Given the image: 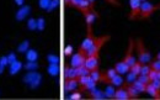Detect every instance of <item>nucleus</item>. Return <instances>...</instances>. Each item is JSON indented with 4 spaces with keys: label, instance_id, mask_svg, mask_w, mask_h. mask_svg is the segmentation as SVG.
Masks as SVG:
<instances>
[{
    "label": "nucleus",
    "instance_id": "obj_24",
    "mask_svg": "<svg viewBox=\"0 0 160 100\" xmlns=\"http://www.w3.org/2000/svg\"><path fill=\"white\" fill-rule=\"evenodd\" d=\"M136 89H137V92L138 93H145V88H147V84H143V83H141L139 80H134L133 83H131Z\"/></svg>",
    "mask_w": 160,
    "mask_h": 100
},
{
    "label": "nucleus",
    "instance_id": "obj_53",
    "mask_svg": "<svg viewBox=\"0 0 160 100\" xmlns=\"http://www.w3.org/2000/svg\"><path fill=\"white\" fill-rule=\"evenodd\" d=\"M141 1H147V0H141Z\"/></svg>",
    "mask_w": 160,
    "mask_h": 100
},
{
    "label": "nucleus",
    "instance_id": "obj_40",
    "mask_svg": "<svg viewBox=\"0 0 160 100\" xmlns=\"http://www.w3.org/2000/svg\"><path fill=\"white\" fill-rule=\"evenodd\" d=\"M81 0H64L65 5H69V6H73V7H77L79 5V2Z\"/></svg>",
    "mask_w": 160,
    "mask_h": 100
},
{
    "label": "nucleus",
    "instance_id": "obj_32",
    "mask_svg": "<svg viewBox=\"0 0 160 100\" xmlns=\"http://www.w3.org/2000/svg\"><path fill=\"white\" fill-rule=\"evenodd\" d=\"M47 61H48L49 63H52V64H58L59 58H58V56H56V54H48V56H47Z\"/></svg>",
    "mask_w": 160,
    "mask_h": 100
},
{
    "label": "nucleus",
    "instance_id": "obj_18",
    "mask_svg": "<svg viewBox=\"0 0 160 100\" xmlns=\"http://www.w3.org/2000/svg\"><path fill=\"white\" fill-rule=\"evenodd\" d=\"M21 68H22V63L20 62V61H15V62H12L11 64H10V69H9V73L11 74V76H14V74H16V73H19L20 71H21Z\"/></svg>",
    "mask_w": 160,
    "mask_h": 100
},
{
    "label": "nucleus",
    "instance_id": "obj_14",
    "mask_svg": "<svg viewBox=\"0 0 160 100\" xmlns=\"http://www.w3.org/2000/svg\"><path fill=\"white\" fill-rule=\"evenodd\" d=\"M145 93H148V94H149L150 97H153L154 99L160 100V89H157L152 83H148V84H147Z\"/></svg>",
    "mask_w": 160,
    "mask_h": 100
},
{
    "label": "nucleus",
    "instance_id": "obj_17",
    "mask_svg": "<svg viewBox=\"0 0 160 100\" xmlns=\"http://www.w3.org/2000/svg\"><path fill=\"white\" fill-rule=\"evenodd\" d=\"M124 88H126V90H127V93H128V95H129V98L131 99H138V95H139V93L137 92V89L132 85V84H124L123 85Z\"/></svg>",
    "mask_w": 160,
    "mask_h": 100
},
{
    "label": "nucleus",
    "instance_id": "obj_30",
    "mask_svg": "<svg viewBox=\"0 0 160 100\" xmlns=\"http://www.w3.org/2000/svg\"><path fill=\"white\" fill-rule=\"evenodd\" d=\"M27 27H28V30H31V31L37 30L36 20H35V19H28V20H27Z\"/></svg>",
    "mask_w": 160,
    "mask_h": 100
},
{
    "label": "nucleus",
    "instance_id": "obj_44",
    "mask_svg": "<svg viewBox=\"0 0 160 100\" xmlns=\"http://www.w3.org/2000/svg\"><path fill=\"white\" fill-rule=\"evenodd\" d=\"M72 52H73V47H72L70 45H68V46L65 47V50H64V54H65V56H70Z\"/></svg>",
    "mask_w": 160,
    "mask_h": 100
},
{
    "label": "nucleus",
    "instance_id": "obj_5",
    "mask_svg": "<svg viewBox=\"0 0 160 100\" xmlns=\"http://www.w3.org/2000/svg\"><path fill=\"white\" fill-rule=\"evenodd\" d=\"M85 59H86V53H85V51H82V50L79 48V51L72 57L70 64H72V67L77 68V67H80V66H82V64L85 63Z\"/></svg>",
    "mask_w": 160,
    "mask_h": 100
},
{
    "label": "nucleus",
    "instance_id": "obj_6",
    "mask_svg": "<svg viewBox=\"0 0 160 100\" xmlns=\"http://www.w3.org/2000/svg\"><path fill=\"white\" fill-rule=\"evenodd\" d=\"M141 0H129V5H131V12H129V19L131 20H136L139 17V11H141Z\"/></svg>",
    "mask_w": 160,
    "mask_h": 100
},
{
    "label": "nucleus",
    "instance_id": "obj_33",
    "mask_svg": "<svg viewBox=\"0 0 160 100\" xmlns=\"http://www.w3.org/2000/svg\"><path fill=\"white\" fill-rule=\"evenodd\" d=\"M137 80H139V82H141V83H143V84H148V83H150V79H149L148 74H141L139 77H137Z\"/></svg>",
    "mask_w": 160,
    "mask_h": 100
},
{
    "label": "nucleus",
    "instance_id": "obj_29",
    "mask_svg": "<svg viewBox=\"0 0 160 100\" xmlns=\"http://www.w3.org/2000/svg\"><path fill=\"white\" fill-rule=\"evenodd\" d=\"M38 68V63L37 62H27L25 64V69H27L28 72L30 71H36Z\"/></svg>",
    "mask_w": 160,
    "mask_h": 100
},
{
    "label": "nucleus",
    "instance_id": "obj_22",
    "mask_svg": "<svg viewBox=\"0 0 160 100\" xmlns=\"http://www.w3.org/2000/svg\"><path fill=\"white\" fill-rule=\"evenodd\" d=\"M47 72H48L49 76L56 77V76L59 74V66H58V64H52V63H49V66H48V68H47Z\"/></svg>",
    "mask_w": 160,
    "mask_h": 100
},
{
    "label": "nucleus",
    "instance_id": "obj_20",
    "mask_svg": "<svg viewBox=\"0 0 160 100\" xmlns=\"http://www.w3.org/2000/svg\"><path fill=\"white\" fill-rule=\"evenodd\" d=\"M64 77L65 78H78V72H77V68L72 67V68H65L64 69Z\"/></svg>",
    "mask_w": 160,
    "mask_h": 100
},
{
    "label": "nucleus",
    "instance_id": "obj_31",
    "mask_svg": "<svg viewBox=\"0 0 160 100\" xmlns=\"http://www.w3.org/2000/svg\"><path fill=\"white\" fill-rule=\"evenodd\" d=\"M36 24H37V30L38 31H42L44 30V26H46V21L43 17H40L38 20H36Z\"/></svg>",
    "mask_w": 160,
    "mask_h": 100
},
{
    "label": "nucleus",
    "instance_id": "obj_13",
    "mask_svg": "<svg viewBox=\"0 0 160 100\" xmlns=\"http://www.w3.org/2000/svg\"><path fill=\"white\" fill-rule=\"evenodd\" d=\"M89 98H90V99H95V100L107 99V98H106V95H105V93H103V92H101L100 89H96V88H94V89L89 90Z\"/></svg>",
    "mask_w": 160,
    "mask_h": 100
},
{
    "label": "nucleus",
    "instance_id": "obj_47",
    "mask_svg": "<svg viewBox=\"0 0 160 100\" xmlns=\"http://www.w3.org/2000/svg\"><path fill=\"white\" fill-rule=\"evenodd\" d=\"M107 2H110V4H112V5H116V6H118L120 5V2L117 1V0H106Z\"/></svg>",
    "mask_w": 160,
    "mask_h": 100
},
{
    "label": "nucleus",
    "instance_id": "obj_50",
    "mask_svg": "<svg viewBox=\"0 0 160 100\" xmlns=\"http://www.w3.org/2000/svg\"><path fill=\"white\" fill-rule=\"evenodd\" d=\"M4 68H5V67H2V66H0V74H2V72H4Z\"/></svg>",
    "mask_w": 160,
    "mask_h": 100
},
{
    "label": "nucleus",
    "instance_id": "obj_23",
    "mask_svg": "<svg viewBox=\"0 0 160 100\" xmlns=\"http://www.w3.org/2000/svg\"><path fill=\"white\" fill-rule=\"evenodd\" d=\"M111 84L113 85V87H121L122 84H123V78L121 77V74H116V76H113L112 78H111Z\"/></svg>",
    "mask_w": 160,
    "mask_h": 100
},
{
    "label": "nucleus",
    "instance_id": "obj_36",
    "mask_svg": "<svg viewBox=\"0 0 160 100\" xmlns=\"http://www.w3.org/2000/svg\"><path fill=\"white\" fill-rule=\"evenodd\" d=\"M49 4H51V0H38V5H40L41 9L47 10V7L49 6Z\"/></svg>",
    "mask_w": 160,
    "mask_h": 100
},
{
    "label": "nucleus",
    "instance_id": "obj_42",
    "mask_svg": "<svg viewBox=\"0 0 160 100\" xmlns=\"http://www.w3.org/2000/svg\"><path fill=\"white\" fill-rule=\"evenodd\" d=\"M68 99H72V100H79L81 99V92H75V93H73L72 95H69L68 97Z\"/></svg>",
    "mask_w": 160,
    "mask_h": 100
},
{
    "label": "nucleus",
    "instance_id": "obj_28",
    "mask_svg": "<svg viewBox=\"0 0 160 100\" xmlns=\"http://www.w3.org/2000/svg\"><path fill=\"white\" fill-rule=\"evenodd\" d=\"M100 77H101V72L99 69H95V71H91L90 72V78L94 79L96 83L100 82Z\"/></svg>",
    "mask_w": 160,
    "mask_h": 100
},
{
    "label": "nucleus",
    "instance_id": "obj_46",
    "mask_svg": "<svg viewBox=\"0 0 160 100\" xmlns=\"http://www.w3.org/2000/svg\"><path fill=\"white\" fill-rule=\"evenodd\" d=\"M150 83H152V84H153V85H154V87H155L157 89H160V79H155V80H152Z\"/></svg>",
    "mask_w": 160,
    "mask_h": 100
},
{
    "label": "nucleus",
    "instance_id": "obj_26",
    "mask_svg": "<svg viewBox=\"0 0 160 100\" xmlns=\"http://www.w3.org/2000/svg\"><path fill=\"white\" fill-rule=\"evenodd\" d=\"M30 48V41L28 40H25L23 42H21L20 45H19V47H17V51L20 52V53H26V51Z\"/></svg>",
    "mask_w": 160,
    "mask_h": 100
},
{
    "label": "nucleus",
    "instance_id": "obj_9",
    "mask_svg": "<svg viewBox=\"0 0 160 100\" xmlns=\"http://www.w3.org/2000/svg\"><path fill=\"white\" fill-rule=\"evenodd\" d=\"M84 66L91 72L95 69H99V56H89L85 59Z\"/></svg>",
    "mask_w": 160,
    "mask_h": 100
},
{
    "label": "nucleus",
    "instance_id": "obj_11",
    "mask_svg": "<svg viewBox=\"0 0 160 100\" xmlns=\"http://www.w3.org/2000/svg\"><path fill=\"white\" fill-rule=\"evenodd\" d=\"M84 16H85V20H86V25L87 27H91L92 24L95 22V20L99 17V14L92 9V10H87L86 12H84Z\"/></svg>",
    "mask_w": 160,
    "mask_h": 100
},
{
    "label": "nucleus",
    "instance_id": "obj_2",
    "mask_svg": "<svg viewBox=\"0 0 160 100\" xmlns=\"http://www.w3.org/2000/svg\"><path fill=\"white\" fill-rule=\"evenodd\" d=\"M134 46H136V50L138 52V59L142 64H147L150 62L152 59V54L149 51H147V48L144 47V43H143V40L142 38H138L136 42H134Z\"/></svg>",
    "mask_w": 160,
    "mask_h": 100
},
{
    "label": "nucleus",
    "instance_id": "obj_16",
    "mask_svg": "<svg viewBox=\"0 0 160 100\" xmlns=\"http://www.w3.org/2000/svg\"><path fill=\"white\" fill-rule=\"evenodd\" d=\"M113 99L128 100V99H131V98H129V95H128V93H127L126 88L123 87V88H120V89H117V90L115 92V97H113Z\"/></svg>",
    "mask_w": 160,
    "mask_h": 100
},
{
    "label": "nucleus",
    "instance_id": "obj_43",
    "mask_svg": "<svg viewBox=\"0 0 160 100\" xmlns=\"http://www.w3.org/2000/svg\"><path fill=\"white\" fill-rule=\"evenodd\" d=\"M149 72H150V66H148V64H142L141 74H148Z\"/></svg>",
    "mask_w": 160,
    "mask_h": 100
},
{
    "label": "nucleus",
    "instance_id": "obj_45",
    "mask_svg": "<svg viewBox=\"0 0 160 100\" xmlns=\"http://www.w3.org/2000/svg\"><path fill=\"white\" fill-rule=\"evenodd\" d=\"M9 63H7V58H6V56H4V57H1L0 58V66H2V67H6Z\"/></svg>",
    "mask_w": 160,
    "mask_h": 100
},
{
    "label": "nucleus",
    "instance_id": "obj_7",
    "mask_svg": "<svg viewBox=\"0 0 160 100\" xmlns=\"http://www.w3.org/2000/svg\"><path fill=\"white\" fill-rule=\"evenodd\" d=\"M133 47H134V41H133V38H131V40H129V46H128L127 53H126V56H124V58H123V62L127 63L129 67L133 66L134 62H136V58H134V56H133Z\"/></svg>",
    "mask_w": 160,
    "mask_h": 100
},
{
    "label": "nucleus",
    "instance_id": "obj_25",
    "mask_svg": "<svg viewBox=\"0 0 160 100\" xmlns=\"http://www.w3.org/2000/svg\"><path fill=\"white\" fill-rule=\"evenodd\" d=\"M115 88H113V85L112 84H108L107 87H106V89H105V95H106V98L107 99H113V97H115Z\"/></svg>",
    "mask_w": 160,
    "mask_h": 100
},
{
    "label": "nucleus",
    "instance_id": "obj_41",
    "mask_svg": "<svg viewBox=\"0 0 160 100\" xmlns=\"http://www.w3.org/2000/svg\"><path fill=\"white\" fill-rule=\"evenodd\" d=\"M6 58H7V63H9V64H11L12 62H15V61L17 59V58H16V54H15L14 52H10V53L6 56Z\"/></svg>",
    "mask_w": 160,
    "mask_h": 100
},
{
    "label": "nucleus",
    "instance_id": "obj_1",
    "mask_svg": "<svg viewBox=\"0 0 160 100\" xmlns=\"http://www.w3.org/2000/svg\"><path fill=\"white\" fill-rule=\"evenodd\" d=\"M22 79H23V83L28 85L31 89H37L42 83V76L36 71H30L27 74H25Z\"/></svg>",
    "mask_w": 160,
    "mask_h": 100
},
{
    "label": "nucleus",
    "instance_id": "obj_10",
    "mask_svg": "<svg viewBox=\"0 0 160 100\" xmlns=\"http://www.w3.org/2000/svg\"><path fill=\"white\" fill-rule=\"evenodd\" d=\"M79 82L78 78H65L64 80V90L65 92H73L78 88Z\"/></svg>",
    "mask_w": 160,
    "mask_h": 100
},
{
    "label": "nucleus",
    "instance_id": "obj_12",
    "mask_svg": "<svg viewBox=\"0 0 160 100\" xmlns=\"http://www.w3.org/2000/svg\"><path fill=\"white\" fill-rule=\"evenodd\" d=\"M30 12H31V7H30L28 5H25V6L22 5V6H21V9L16 11L15 17H16V20H17V21H22V20H23V19H25Z\"/></svg>",
    "mask_w": 160,
    "mask_h": 100
},
{
    "label": "nucleus",
    "instance_id": "obj_35",
    "mask_svg": "<svg viewBox=\"0 0 160 100\" xmlns=\"http://www.w3.org/2000/svg\"><path fill=\"white\" fill-rule=\"evenodd\" d=\"M105 74H106V77L110 79V84H111V78H112L113 76H116V74H117V72H116V69L111 68V69H107V71L105 72Z\"/></svg>",
    "mask_w": 160,
    "mask_h": 100
},
{
    "label": "nucleus",
    "instance_id": "obj_51",
    "mask_svg": "<svg viewBox=\"0 0 160 100\" xmlns=\"http://www.w3.org/2000/svg\"><path fill=\"white\" fill-rule=\"evenodd\" d=\"M157 59H160V52L158 53V56H157Z\"/></svg>",
    "mask_w": 160,
    "mask_h": 100
},
{
    "label": "nucleus",
    "instance_id": "obj_48",
    "mask_svg": "<svg viewBox=\"0 0 160 100\" xmlns=\"http://www.w3.org/2000/svg\"><path fill=\"white\" fill-rule=\"evenodd\" d=\"M15 4L19 5V6H22L25 4V0H15Z\"/></svg>",
    "mask_w": 160,
    "mask_h": 100
},
{
    "label": "nucleus",
    "instance_id": "obj_34",
    "mask_svg": "<svg viewBox=\"0 0 160 100\" xmlns=\"http://www.w3.org/2000/svg\"><path fill=\"white\" fill-rule=\"evenodd\" d=\"M137 74H134V73H132V72H128L127 73V78H126V80H127V83L128 84H131V83H133L136 79H137Z\"/></svg>",
    "mask_w": 160,
    "mask_h": 100
},
{
    "label": "nucleus",
    "instance_id": "obj_27",
    "mask_svg": "<svg viewBox=\"0 0 160 100\" xmlns=\"http://www.w3.org/2000/svg\"><path fill=\"white\" fill-rule=\"evenodd\" d=\"M141 69H142V63L141 62H134V64L129 67V72H132V73H134L137 76L141 74Z\"/></svg>",
    "mask_w": 160,
    "mask_h": 100
},
{
    "label": "nucleus",
    "instance_id": "obj_39",
    "mask_svg": "<svg viewBox=\"0 0 160 100\" xmlns=\"http://www.w3.org/2000/svg\"><path fill=\"white\" fill-rule=\"evenodd\" d=\"M148 77H149V79H150V82H152V80H155V79H158V71L150 69V72L148 73Z\"/></svg>",
    "mask_w": 160,
    "mask_h": 100
},
{
    "label": "nucleus",
    "instance_id": "obj_49",
    "mask_svg": "<svg viewBox=\"0 0 160 100\" xmlns=\"http://www.w3.org/2000/svg\"><path fill=\"white\" fill-rule=\"evenodd\" d=\"M87 1H89V2H90L92 6H95V1H96V0H87Z\"/></svg>",
    "mask_w": 160,
    "mask_h": 100
},
{
    "label": "nucleus",
    "instance_id": "obj_15",
    "mask_svg": "<svg viewBox=\"0 0 160 100\" xmlns=\"http://www.w3.org/2000/svg\"><path fill=\"white\" fill-rule=\"evenodd\" d=\"M115 69H116V72H117L118 74H126V73L129 72V66L122 61V62H117V63H116Z\"/></svg>",
    "mask_w": 160,
    "mask_h": 100
},
{
    "label": "nucleus",
    "instance_id": "obj_3",
    "mask_svg": "<svg viewBox=\"0 0 160 100\" xmlns=\"http://www.w3.org/2000/svg\"><path fill=\"white\" fill-rule=\"evenodd\" d=\"M110 40V36L108 35H105V36H100V37H95L91 47L85 52L86 53V57L89 56H99V52L101 50V47Z\"/></svg>",
    "mask_w": 160,
    "mask_h": 100
},
{
    "label": "nucleus",
    "instance_id": "obj_52",
    "mask_svg": "<svg viewBox=\"0 0 160 100\" xmlns=\"http://www.w3.org/2000/svg\"><path fill=\"white\" fill-rule=\"evenodd\" d=\"M158 79H160V71H158Z\"/></svg>",
    "mask_w": 160,
    "mask_h": 100
},
{
    "label": "nucleus",
    "instance_id": "obj_19",
    "mask_svg": "<svg viewBox=\"0 0 160 100\" xmlns=\"http://www.w3.org/2000/svg\"><path fill=\"white\" fill-rule=\"evenodd\" d=\"M26 59L27 62H37L38 59V53L36 50H27L26 51Z\"/></svg>",
    "mask_w": 160,
    "mask_h": 100
},
{
    "label": "nucleus",
    "instance_id": "obj_4",
    "mask_svg": "<svg viewBox=\"0 0 160 100\" xmlns=\"http://www.w3.org/2000/svg\"><path fill=\"white\" fill-rule=\"evenodd\" d=\"M157 10H160V4H152L150 1H142L141 2V11L139 19H148Z\"/></svg>",
    "mask_w": 160,
    "mask_h": 100
},
{
    "label": "nucleus",
    "instance_id": "obj_21",
    "mask_svg": "<svg viewBox=\"0 0 160 100\" xmlns=\"http://www.w3.org/2000/svg\"><path fill=\"white\" fill-rule=\"evenodd\" d=\"M94 88H96V82L94 80V79H89L84 85H81L80 87V92H85V90H91V89H94Z\"/></svg>",
    "mask_w": 160,
    "mask_h": 100
},
{
    "label": "nucleus",
    "instance_id": "obj_38",
    "mask_svg": "<svg viewBox=\"0 0 160 100\" xmlns=\"http://www.w3.org/2000/svg\"><path fill=\"white\" fill-rule=\"evenodd\" d=\"M150 69L154 71H160V59H155L150 63Z\"/></svg>",
    "mask_w": 160,
    "mask_h": 100
},
{
    "label": "nucleus",
    "instance_id": "obj_8",
    "mask_svg": "<svg viewBox=\"0 0 160 100\" xmlns=\"http://www.w3.org/2000/svg\"><path fill=\"white\" fill-rule=\"evenodd\" d=\"M94 40H95V36L92 35V28H91V27H87V36H86V38L82 41V43H81V46H80V50H82V51L86 52V51L91 47Z\"/></svg>",
    "mask_w": 160,
    "mask_h": 100
},
{
    "label": "nucleus",
    "instance_id": "obj_37",
    "mask_svg": "<svg viewBox=\"0 0 160 100\" xmlns=\"http://www.w3.org/2000/svg\"><path fill=\"white\" fill-rule=\"evenodd\" d=\"M58 5H59V0H51V4H49V6L47 7V11H52V10H54Z\"/></svg>",
    "mask_w": 160,
    "mask_h": 100
}]
</instances>
